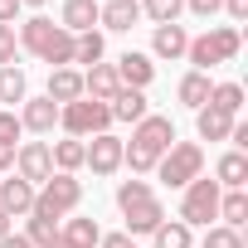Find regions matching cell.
<instances>
[{"label":"cell","mask_w":248,"mask_h":248,"mask_svg":"<svg viewBox=\"0 0 248 248\" xmlns=\"http://www.w3.org/2000/svg\"><path fill=\"white\" fill-rule=\"evenodd\" d=\"M59 238L68 248H97L102 243V229H97V219H63L59 224Z\"/></svg>","instance_id":"cell-23"},{"label":"cell","mask_w":248,"mask_h":248,"mask_svg":"<svg viewBox=\"0 0 248 248\" xmlns=\"http://www.w3.org/2000/svg\"><path fill=\"white\" fill-rule=\"evenodd\" d=\"M209 88H214V78H209V73H195V68H190V73L180 78V88H175V97H180V107H190V112H200V107L209 102Z\"/></svg>","instance_id":"cell-22"},{"label":"cell","mask_w":248,"mask_h":248,"mask_svg":"<svg viewBox=\"0 0 248 248\" xmlns=\"http://www.w3.org/2000/svg\"><path fill=\"white\" fill-rule=\"evenodd\" d=\"M137 5H141V15L151 25H175L180 10H185V0H137Z\"/></svg>","instance_id":"cell-30"},{"label":"cell","mask_w":248,"mask_h":248,"mask_svg":"<svg viewBox=\"0 0 248 248\" xmlns=\"http://www.w3.org/2000/svg\"><path fill=\"white\" fill-rule=\"evenodd\" d=\"M97 248H137V243H132L127 233H102V243H97Z\"/></svg>","instance_id":"cell-40"},{"label":"cell","mask_w":248,"mask_h":248,"mask_svg":"<svg viewBox=\"0 0 248 248\" xmlns=\"http://www.w3.org/2000/svg\"><path fill=\"white\" fill-rule=\"evenodd\" d=\"M49 0H20V10H44Z\"/></svg>","instance_id":"cell-44"},{"label":"cell","mask_w":248,"mask_h":248,"mask_svg":"<svg viewBox=\"0 0 248 248\" xmlns=\"http://www.w3.org/2000/svg\"><path fill=\"white\" fill-rule=\"evenodd\" d=\"M238 49H243V34H238L233 25H214V30H204L200 39H190L185 59L195 63V73H209V68H219V63H233Z\"/></svg>","instance_id":"cell-1"},{"label":"cell","mask_w":248,"mask_h":248,"mask_svg":"<svg viewBox=\"0 0 248 248\" xmlns=\"http://www.w3.org/2000/svg\"><path fill=\"white\" fill-rule=\"evenodd\" d=\"M5 233H15V219H10L5 209H0V238H5Z\"/></svg>","instance_id":"cell-43"},{"label":"cell","mask_w":248,"mask_h":248,"mask_svg":"<svg viewBox=\"0 0 248 248\" xmlns=\"http://www.w3.org/2000/svg\"><path fill=\"white\" fill-rule=\"evenodd\" d=\"M59 25H63L68 34H88V30L97 25V0H63Z\"/></svg>","instance_id":"cell-19"},{"label":"cell","mask_w":248,"mask_h":248,"mask_svg":"<svg viewBox=\"0 0 248 248\" xmlns=\"http://www.w3.org/2000/svg\"><path fill=\"white\" fill-rule=\"evenodd\" d=\"M200 248H243V233L238 229H224V224H209Z\"/></svg>","instance_id":"cell-34"},{"label":"cell","mask_w":248,"mask_h":248,"mask_svg":"<svg viewBox=\"0 0 248 248\" xmlns=\"http://www.w3.org/2000/svg\"><path fill=\"white\" fill-rule=\"evenodd\" d=\"M20 127L34 132V137H49V132L59 127V102H49V97H25V102H20Z\"/></svg>","instance_id":"cell-10"},{"label":"cell","mask_w":248,"mask_h":248,"mask_svg":"<svg viewBox=\"0 0 248 248\" xmlns=\"http://www.w3.org/2000/svg\"><path fill=\"white\" fill-rule=\"evenodd\" d=\"M102 54H107V39H102V30H88V34H73V63H102Z\"/></svg>","instance_id":"cell-27"},{"label":"cell","mask_w":248,"mask_h":248,"mask_svg":"<svg viewBox=\"0 0 248 248\" xmlns=\"http://www.w3.org/2000/svg\"><path fill=\"white\" fill-rule=\"evenodd\" d=\"M224 10H229L233 25H243V20H248V0H224Z\"/></svg>","instance_id":"cell-38"},{"label":"cell","mask_w":248,"mask_h":248,"mask_svg":"<svg viewBox=\"0 0 248 248\" xmlns=\"http://www.w3.org/2000/svg\"><path fill=\"white\" fill-rule=\"evenodd\" d=\"M83 204V180L78 175H63V170H54L39 190H34V219H49V224H59L63 214H73Z\"/></svg>","instance_id":"cell-2"},{"label":"cell","mask_w":248,"mask_h":248,"mask_svg":"<svg viewBox=\"0 0 248 248\" xmlns=\"http://www.w3.org/2000/svg\"><path fill=\"white\" fill-rule=\"evenodd\" d=\"M132 146H141V151H151V156H166V151L175 146V122L161 117V112H146L137 127H132Z\"/></svg>","instance_id":"cell-7"},{"label":"cell","mask_w":248,"mask_h":248,"mask_svg":"<svg viewBox=\"0 0 248 248\" xmlns=\"http://www.w3.org/2000/svg\"><path fill=\"white\" fill-rule=\"evenodd\" d=\"M107 107H112V122H132V127L151 112V107H146V93H137V88H117V97H112Z\"/></svg>","instance_id":"cell-20"},{"label":"cell","mask_w":248,"mask_h":248,"mask_svg":"<svg viewBox=\"0 0 248 248\" xmlns=\"http://www.w3.org/2000/svg\"><path fill=\"white\" fill-rule=\"evenodd\" d=\"M20 20V0H0V25H15Z\"/></svg>","instance_id":"cell-39"},{"label":"cell","mask_w":248,"mask_h":248,"mask_svg":"<svg viewBox=\"0 0 248 248\" xmlns=\"http://www.w3.org/2000/svg\"><path fill=\"white\" fill-rule=\"evenodd\" d=\"M185 49H190L185 25H156L151 30V54L156 59H185Z\"/></svg>","instance_id":"cell-17"},{"label":"cell","mask_w":248,"mask_h":248,"mask_svg":"<svg viewBox=\"0 0 248 248\" xmlns=\"http://www.w3.org/2000/svg\"><path fill=\"white\" fill-rule=\"evenodd\" d=\"M0 248H34L25 233H5V238H0Z\"/></svg>","instance_id":"cell-42"},{"label":"cell","mask_w":248,"mask_h":248,"mask_svg":"<svg viewBox=\"0 0 248 248\" xmlns=\"http://www.w3.org/2000/svg\"><path fill=\"white\" fill-rule=\"evenodd\" d=\"M156 175H161V185L185 190L195 175H204V146H200V141H175V146L156 161Z\"/></svg>","instance_id":"cell-4"},{"label":"cell","mask_w":248,"mask_h":248,"mask_svg":"<svg viewBox=\"0 0 248 248\" xmlns=\"http://www.w3.org/2000/svg\"><path fill=\"white\" fill-rule=\"evenodd\" d=\"M204 107H219V112L238 117V112H243V88H238V83H214V88H209V102H204Z\"/></svg>","instance_id":"cell-29"},{"label":"cell","mask_w":248,"mask_h":248,"mask_svg":"<svg viewBox=\"0 0 248 248\" xmlns=\"http://www.w3.org/2000/svg\"><path fill=\"white\" fill-rule=\"evenodd\" d=\"M49 156H54V170H63V175H78L83 170V141H73V137L49 141Z\"/></svg>","instance_id":"cell-25"},{"label":"cell","mask_w":248,"mask_h":248,"mask_svg":"<svg viewBox=\"0 0 248 248\" xmlns=\"http://www.w3.org/2000/svg\"><path fill=\"white\" fill-rule=\"evenodd\" d=\"M156 248H195V229H185L180 219H166L156 233H151Z\"/></svg>","instance_id":"cell-28"},{"label":"cell","mask_w":248,"mask_h":248,"mask_svg":"<svg viewBox=\"0 0 248 248\" xmlns=\"http://www.w3.org/2000/svg\"><path fill=\"white\" fill-rule=\"evenodd\" d=\"M151 195H156L151 180H137V175H132V180L117 185V209H132V204H141V200H151Z\"/></svg>","instance_id":"cell-31"},{"label":"cell","mask_w":248,"mask_h":248,"mask_svg":"<svg viewBox=\"0 0 248 248\" xmlns=\"http://www.w3.org/2000/svg\"><path fill=\"white\" fill-rule=\"evenodd\" d=\"M49 248H68V243H63V238H54V243H49Z\"/></svg>","instance_id":"cell-45"},{"label":"cell","mask_w":248,"mask_h":248,"mask_svg":"<svg viewBox=\"0 0 248 248\" xmlns=\"http://www.w3.org/2000/svg\"><path fill=\"white\" fill-rule=\"evenodd\" d=\"M219 219H224V229H243L248 224V190H224L219 195Z\"/></svg>","instance_id":"cell-26"},{"label":"cell","mask_w":248,"mask_h":248,"mask_svg":"<svg viewBox=\"0 0 248 248\" xmlns=\"http://www.w3.org/2000/svg\"><path fill=\"white\" fill-rule=\"evenodd\" d=\"M185 10H190V15H200V20H209V15H219V10H224V0H185Z\"/></svg>","instance_id":"cell-37"},{"label":"cell","mask_w":248,"mask_h":248,"mask_svg":"<svg viewBox=\"0 0 248 248\" xmlns=\"http://www.w3.org/2000/svg\"><path fill=\"white\" fill-rule=\"evenodd\" d=\"M30 97V78H25V68L20 63H10V68H0V102H5L10 112L20 107Z\"/></svg>","instance_id":"cell-24"},{"label":"cell","mask_w":248,"mask_h":248,"mask_svg":"<svg viewBox=\"0 0 248 248\" xmlns=\"http://www.w3.org/2000/svg\"><path fill=\"white\" fill-rule=\"evenodd\" d=\"M49 34H54V20H49V15H30V20L20 25V34H15V39H20V49H25V54H34V59H39V54H44V44H49Z\"/></svg>","instance_id":"cell-21"},{"label":"cell","mask_w":248,"mask_h":248,"mask_svg":"<svg viewBox=\"0 0 248 248\" xmlns=\"http://www.w3.org/2000/svg\"><path fill=\"white\" fill-rule=\"evenodd\" d=\"M156 161H161V156H151V151H141V146H132V141H122V166H132V175H151Z\"/></svg>","instance_id":"cell-32"},{"label":"cell","mask_w":248,"mask_h":248,"mask_svg":"<svg viewBox=\"0 0 248 248\" xmlns=\"http://www.w3.org/2000/svg\"><path fill=\"white\" fill-rule=\"evenodd\" d=\"M233 122H238V117H229V112H219V107H200V112H195V132H200V141H229Z\"/></svg>","instance_id":"cell-18"},{"label":"cell","mask_w":248,"mask_h":248,"mask_svg":"<svg viewBox=\"0 0 248 248\" xmlns=\"http://www.w3.org/2000/svg\"><path fill=\"white\" fill-rule=\"evenodd\" d=\"M137 20H141V5H137V0H107V5H97V25L112 30V34H127Z\"/></svg>","instance_id":"cell-12"},{"label":"cell","mask_w":248,"mask_h":248,"mask_svg":"<svg viewBox=\"0 0 248 248\" xmlns=\"http://www.w3.org/2000/svg\"><path fill=\"white\" fill-rule=\"evenodd\" d=\"M25 238H30L34 248H49V243L59 238V224H49V219H34V214H30V219H25Z\"/></svg>","instance_id":"cell-33"},{"label":"cell","mask_w":248,"mask_h":248,"mask_svg":"<svg viewBox=\"0 0 248 248\" xmlns=\"http://www.w3.org/2000/svg\"><path fill=\"white\" fill-rule=\"evenodd\" d=\"M219 195L224 190L209 175H195L185 185V195H180V224L185 229H209V219H219Z\"/></svg>","instance_id":"cell-5"},{"label":"cell","mask_w":248,"mask_h":248,"mask_svg":"<svg viewBox=\"0 0 248 248\" xmlns=\"http://www.w3.org/2000/svg\"><path fill=\"white\" fill-rule=\"evenodd\" d=\"M112 68H117V83H122V88H137V93H146V88H151V78H156L151 54H137V49H127Z\"/></svg>","instance_id":"cell-9"},{"label":"cell","mask_w":248,"mask_h":248,"mask_svg":"<svg viewBox=\"0 0 248 248\" xmlns=\"http://www.w3.org/2000/svg\"><path fill=\"white\" fill-rule=\"evenodd\" d=\"M83 166L93 175H117L122 170V137L102 132V137H88L83 141Z\"/></svg>","instance_id":"cell-8"},{"label":"cell","mask_w":248,"mask_h":248,"mask_svg":"<svg viewBox=\"0 0 248 248\" xmlns=\"http://www.w3.org/2000/svg\"><path fill=\"white\" fill-rule=\"evenodd\" d=\"M20 63V39H15V25H0V68Z\"/></svg>","instance_id":"cell-36"},{"label":"cell","mask_w":248,"mask_h":248,"mask_svg":"<svg viewBox=\"0 0 248 248\" xmlns=\"http://www.w3.org/2000/svg\"><path fill=\"white\" fill-rule=\"evenodd\" d=\"M0 209H5L10 219L30 214V209H34V185H30V180H20V175L0 180Z\"/></svg>","instance_id":"cell-16"},{"label":"cell","mask_w":248,"mask_h":248,"mask_svg":"<svg viewBox=\"0 0 248 248\" xmlns=\"http://www.w3.org/2000/svg\"><path fill=\"white\" fill-rule=\"evenodd\" d=\"M10 175H20V180H30L34 190L54 175V156H49V141H20L15 146V170Z\"/></svg>","instance_id":"cell-6"},{"label":"cell","mask_w":248,"mask_h":248,"mask_svg":"<svg viewBox=\"0 0 248 248\" xmlns=\"http://www.w3.org/2000/svg\"><path fill=\"white\" fill-rule=\"evenodd\" d=\"M5 170H15V146L0 141V175H5Z\"/></svg>","instance_id":"cell-41"},{"label":"cell","mask_w":248,"mask_h":248,"mask_svg":"<svg viewBox=\"0 0 248 248\" xmlns=\"http://www.w3.org/2000/svg\"><path fill=\"white\" fill-rule=\"evenodd\" d=\"M59 127H63L73 141L102 137V132H112V107H107V102H93V97H78V102L59 107Z\"/></svg>","instance_id":"cell-3"},{"label":"cell","mask_w":248,"mask_h":248,"mask_svg":"<svg viewBox=\"0 0 248 248\" xmlns=\"http://www.w3.org/2000/svg\"><path fill=\"white\" fill-rule=\"evenodd\" d=\"M117 68L112 63H93V68H83V97H93V102H112L117 97Z\"/></svg>","instance_id":"cell-13"},{"label":"cell","mask_w":248,"mask_h":248,"mask_svg":"<svg viewBox=\"0 0 248 248\" xmlns=\"http://www.w3.org/2000/svg\"><path fill=\"white\" fill-rule=\"evenodd\" d=\"M122 214H127V229H122L127 238H137V233H156V229L166 224V204H161L156 195L141 200V204H132V209H122Z\"/></svg>","instance_id":"cell-11"},{"label":"cell","mask_w":248,"mask_h":248,"mask_svg":"<svg viewBox=\"0 0 248 248\" xmlns=\"http://www.w3.org/2000/svg\"><path fill=\"white\" fill-rule=\"evenodd\" d=\"M44 97L59 102V107L78 102V97H83V73H78V68H49V88H44Z\"/></svg>","instance_id":"cell-14"},{"label":"cell","mask_w":248,"mask_h":248,"mask_svg":"<svg viewBox=\"0 0 248 248\" xmlns=\"http://www.w3.org/2000/svg\"><path fill=\"white\" fill-rule=\"evenodd\" d=\"M214 185L219 190H243L248 185V151H224L214 161Z\"/></svg>","instance_id":"cell-15"},{"label":"cell","mask_w":248,"mask_h":248,"mask_svg":"<svg viewBox=\"0 0 248 248\" xmlns=\"http://www.w3.org/2000/svg\"><path fill=\"white\" fill-rule=\"evenodd\" d=\"M20 137H25V127H20V112L0 107V141H5V146H20Z\"/></svg>","instance_id":"cell-35"}]
</instances>
